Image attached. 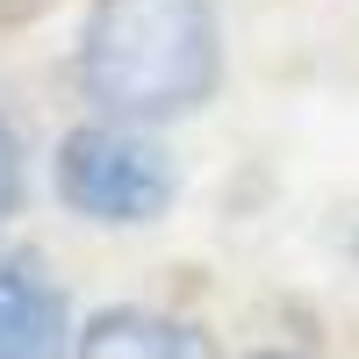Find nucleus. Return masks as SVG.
<instances>
[{
	"label": "nucleus",
	"mask_w": 359,
	"mask_h": 359,
	"mask_svg": "<svg viewBox=\"0 0 359 359\" xmlns=\"http://www.w3.org/2000/svg\"><path fill=\"white\" fill-rule=\"evenodd\" d=\"M223 79V29L208 0H94L79 29V86L108 123L194 115Z\"/></svg>",
	"instance_id": "f257e3e1"
},
{
	"label": "nucleus",
	"mask_w": 359,
	"mask_h": 359,
	"mask_svg": "<svg viewBox=\"0 0 359 359\" xmlns=\"http://www.w3.org/2000/svg\"><path fill=\"white\" fill-rule=\"evenodd\" d=\"M172 194H180V172L137 123H94L57 144V201L86 223H108V230L158 223Z\"/></svg>",
	"instance_id": "f03ea898"
},
{
	"label": "nucleus",
	"mask_w": 359,
	"mask_h": 359,
	"mask_svg": "<svg viewBox=\"0 0 359 359\" xmlns=\"http://www.w3.org/2000/svg\"><path fill=\"white\" fill-rule=\"evenodd\" d=\"M72 359H208V338L151 309H101L79 323Z\"/></svg>",
	"instance_id": "7ed1b4c3"
},
{
	"label": "nucleus",
	"mask_w": 359,
	"mask_h": 359,
	"mask_svg": "<svg viewBox=\"0 0 359 359\" xmlns=\"http://www.w3.org/2000/svg\"><path fill=\"white\" fill-rule=\"evenodd\" d=\"M65 345V302L36 266H0V359H57Z\"/></svg>",
	"instance_id": "20e7f679"
},
{
	"label": "nucleus",
	"mask_w": 359,
	"mask_h": 359,
	"mask_svg": "<svg viewBox=\"0 0 359 359\" xmlns=\"http://www.w3.org/2000/svg\"><path fill=\"white\" fill-rule=\"evenodd\" d=\"M15 201H22V144L0 123V216H15Z\"/></svg>",
	"instance_id": "39448f33"
},
{
	"label": "nucleus",
	"mask_w": 359,
	"mask_h": 359,
	"mask_svg": "<svg viewBox=\"0 0 359 359\" xmlns=\"http://www.w3.org/2000/svg\"><path fill=\"white\" fill-rule=\"evenodd\" d=\"M252 359H294V352H252Z\"/></svg>",
	"instance_id": "423d86ee"
}]
</instances>
